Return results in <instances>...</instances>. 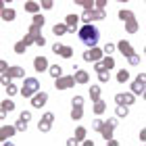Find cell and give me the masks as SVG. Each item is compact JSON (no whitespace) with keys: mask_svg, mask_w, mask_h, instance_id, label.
Returning <instances> with one entry per match:
<instances>
[{"mask_svg":"<svg viewBox=\"0 0 146 146\" xmlns=\"http://www.w3.org/2000/svg\"><path fill=\"white\" fill-rule=\"evenodd\" d=\"M98 38H100V34H98V29L94 27V25H84L82 29H79V40L86 44V46H90V48H96V44H98Z\"/></svg>","mask_w":146,"mask_h":146,"instance_id":"obj_1","label":"cell"},{"mask_svg":"<svg viewBox=\"0 0 146 146\" xmlns=\"http://www.w3.org/2000/svg\"><path fill=\"white\" fill-rule=\"evenodd\" d=\"M44 17L42 15H36L34 17V23H31V27H29V31H27V36H25L21 42L25 44V46H29V44H36V40L40 38V29L44 27Z\"/></svg>","mask_w":146,"mask_h":146,"instance_id":"obj_2","label":"cell"},{"mask_svg":"<svg viewBox=\"0 0 146 146\" xmlns=\"http://www.w3.org/2000/svg\"><path fill=\"white\" fill-rule=\"evenodd\" d=\"M119 19L121 21H125V29L129 31V34H136L138 31V21H136V17H134V13L131 11H119Z\"/></svg>","mask_w":146,"mask_h":146,"instance_id":"obj_3","label":"cell"},{"mask_svg":"<svg viewBox=\"0 0 146 146\" xmlns=\"http://www.w3.org/2000/svg\"><path fill=\"white\" fill-rule=\"evenodd\" d=\"M117 48L121 50V52H123L125 56H127L129 65H140V56H138L136 52H134V48H131V46H129V42H127V40H121V42L117 44Z\"/></svg>","mask_w":146,"mask_h":146,"instance_id":"obj_4","label":"cell"},{"mask_svg":"<svg viewBox=\"0 0 146 146\" xmlns=\"http://www.w3.org/2000/svg\"><path fill=\"white\" fill-rule=\"evenodd\" d=\"M38 90H40V82H38L36 77H27V79H25V82H23L21 94H23V96H34V94H36Z\"/></svg>","mask_w":146,"mask_h":146,"instance_id":"obj_5","label":"cell"},{"mask_svg":"<svg viewBox=\"0 0 146 146\" xmlns=\"http://www.w3.org/2000/svg\"><path fill=\"white\" fill-rule=\"evenodd\" d=\"M82 19L86 21V25H88L90 21H94V19H104V9H98V6L94 4V9H90V11H84Z\"/></svg>","mask_w":146,"mask_h":146,"instance_id":"obj_6","label":"cell"},{"mask_svg":"<svg viewBox=\"0 0 146 146\" xmlns=\"http://www.w3.org/2000/svg\"><path fill=\"white\" fill-rule=\"evenodd\" d=\"M115 127H117V117H111V119H107V121H104L100 134H102V138H104L107 142L113 138V129H115Z\"/></svg>","mask_w":146,"mask_h":146,"instance_id":"obj_7","label":"cell"},{"mask_svg":"<svg viewBox=\"0 0 146 146\" xmlns=\"http://www.w3.org/2000/svg\"><path fill=\"white\" fill-rule=\"evenodd\" d=\"M23 73H25V69H23V67H9V71L2 73V84L6 86L13 77H23Z\"/></svg>","mask_w":146,"mask_h":146,"instance_id":"obj_8","label":"cell"},{"mask_svg":"<svg viewBox=\"0 0 146 146\" xmlns=\"http://www.w3.org/2000/svg\"><path fill=\"white\" fill-rule=\"evenodd\" d=\"M52 52H54V54H61L63 58H71L73 56V50L69 46H63V44H54L52 46Z\"/></svg>","mask_w":146,"mask_h":146,"instance_id":"obj_9","label":"cell"},{"mask_svg":"<svg viewBox=\"0 0 146 146\" xmlns=\"http://www.w3.org/2000/svg\"><path fill=\"white\" fill-rule=\"evenodd\" d=\"M144 86H146V77L144 75H138L136 77V82L131 84V92H134V94H144Z\"/></svg>","mask_w":146,"mask_h":146,"instance_id":"obj_10","label":"cell"},{"mask_svg":"<svg viewBox=\"0 0 146 146\" xmlns=\"http://www.w3.org/2000/svg\"><path fill=\"white\" fill-rule=\"evenodd\" d=\"M100 56H102V50H100V48H90V50L84 52V61H88V63H90V61L96 63Z\"/></svg>","mask_w":146,"mask_h":146,"instance_id":"obj_11","label":"cell"},{"mask_svg":"<svg viewBox=\"0 0 146 146\" xmlns=\"http://www.w3.org/2000/svg\"><path fill=\"white\" fill-rule=\"evenodd\" d=\"M52 119H54V117H52V113H46V115L42 117V121L38 123V129H40V131H50V127H52Z\"/></svg>","mask_w":146,"mask_h":146,"instance_id":"obj_12","label":"cell"},{"mask_svg":"<svg viewBox=\"0 0 146 146\" xmlns=\"http://www.w3.org/2000/svg\"><path fill=\"white\" fill-rule=\"evenodd\" d=\"M73 84H75V77H58L56 79V90H67V88H73Z\"/></svg>","mask_w":146,"mask_h":146,"instance_id":"obj_13","label":"cell"},{"mask_svg":"<svg viewBox=\"0 0 146 146\" xmlns=\"http://www.w3.org/2000/svg\"><path fill=\"white\" fill-rule=\"evenodd\" d=\"M29 119H31V115H29L27 111H25V113H21V117H19V121H17V125H15V127H17V131H25V129H27Z\"/></svg>","mask_w":146,"mask_h":146,"instance_id":"obj_14","label":"cell"},{"mask_svg":"<svg viewBox=\"0 0 146 146\" xmlns=\"http://www.w3.org/2000/svg\"><path fill=\"white\" fill-rule=\"evenodd\" d=\"M94 71L98 73V79H100V82H109V77H111V75H109V69L104 67L102 63H96V65H94Z\"/></svg>","mask_w":146,"mask_h":146,"instance_id":"obj_15","label":"cell"},{"mask_svg":"<svg viewBox=\"0 0 146 146\" xmlns=\"http://www.w3.org/2000/svg\"><path fill=\"white\" fill-rule=\"evenodd\" d=\"M115 102L129 107V104H134V94H115Z\"/></svg>","mask_w":146,"mask_h":146,"instance_id":"obj_16","label":"cell"},{"mask_svg":"<svg viewBox=\"0 0 146 146\" xmlns=\"http://www.w3.org/2000/svg\"><path fill=\"white\" fill-rule=\"evenodd\" d=\"M34 69L38 73H42L44 69H48V61H46V56H36L34 58Z\"/></svg>","mask_w":146,"mask_h":146,"instance_id":"obj_17","label":"cell"},{"mask_svg":"<svg viewBox=\"0 0 146 146\" xmlns=\"http://www.w3.org/2000/svg\"><path fill=\"white\" fill-rule=\"evenodd\" d=\"M46 96L44 92H40V94H36L34 98H31V107H36V109H40V107H44V102H46Z\"/></svg>","mask_w":146,"mask_h":146,"instance_id":"obj_18","label":"cell"},{"mask_svg":"<svg viewBox=\"0 0 146 146\" xmlns=\"http://www.w3.org/2000/svg\"><path fill=\"white\" fill-rule=\"evenodd\" d=\"M15 131H17V127H13V125H2V127H0V136H2V140H6V138H11Z\"/></svg>","mask_w":146,"mask_h":146,"instance_id":"obj_19","label":"cell"},{"mask_svg":"<svg viewBox=\"0 0 146 146\" xmlns=\"http://www.w3.org/2000/svg\"><path fill=\"white\" fill-rule=\"evenodd\" d=\"M0 107H2L0 111H2V117H4L6 113H11L13 109H15V102H13V100H2V104H0Z\"/></svg>","mask_w":146,"mask_h":146,"instance_id":"obj_20","label":"cell"},{"mask_svg":"<svg viewBox=\"0 0 146 146\" xmlns=\"http://www.w3.org/2000/svg\"><path fill=\"white\" fill-rule=\"evenodd\" d=\"M73 77H75V82H77V84H88V79H90V77H88V73H86V71H77V73H75Z\"/></svg>","mask_w":146,"mask_h":146,"instance_id":"obj_21","label":"cell"},{"mask_svg":"<svg viewBox=\"0 0 146 146\" xmlns=\"http://www.w3.org/2000/svg\"><path fill=\"white\" fill-rule=\"evenodd\" d=\"M48 71H50V75L54 77V79H58V77H63V69L58 67V65H52V67H48Z\"/></svg>","mask_w":146,"mask_h":146,"instance_id":"obj_22","label":"cell"},{"mask_svg":"<svg viewBox=\"0 0 146 146\" xmlns=\"http://www.w3.org/2000/svg\"><path fill=\"white\" fill-rule=\"evenodd\" d=\"M2 19H4V21H13V19H15V11L4 6V9H2Z\"/></svg>","mask_w":146,"mask_h":146,"instance_id":"obj_23","label":"cell"},{"mask_svg":"<svg viewBox=\"0 0 146 146\" xmlns=\"http://www.w3.org/2000/svg\"><path fill=\"white\" fill-rule=\"evenodd\" d=\"M90 98H92L94 102L100 98V86H92V88H90Z\"/></svg>","mask_w":146,"mask_h":146,"instance_id":"obj_24","label":"cell"},{"mask_svg":"<svg viewBox=\"0 0 146 146\" xmlns=\"http://www.w3.org/2000/svg\"><path fill=\"white\" fill-rule=\"evenodd\" d=\"M104 109H107V104H104L100 98H98V100L94 102V113H96V115H100V113H104Z\"/></svg>","mask_w":146,"mask_h":146,"instance_id":"obj_25","label":"cell"},{"mask_svg":"<svg viewBox=\"0 0 146 146\" xmlns=\"http://www.w3.org/2000/svg\"><path fill=\"white\" fill-rule=\"evenodd\" d=\"M84 138H86V127H77V129H75V144L82 142Z\"/></svg>","mask_w":146,"mask_h":146,"instance_id":"obj_26","label":"cell"},{"mask_svg":"<svg viewBox=\"0 0 146 146\" xmlns=\"http://www.w3.org/2000/svg\"><path fill=\"white\" fill-rule=\"evenodd\" d=\"M127 79H129V73H127V71H125V69H121V71H119V73H117V82H119V84H123V82H127Z\"/></svg>","mask_w":146,"mask_h":146,"instance_id":"obj_27","label":"cell"},{"mask_svg":"<svg viewBox=\"0 0 146 146\" xmlns=\"http://www.w3.org/2000/svg\"><path fill=\"white\" fill-rule=\"evenodd\" d=\"M82 115H84V109H82V107H73V111H71V117L75 119V121H77V119H82Z\"/></svg>","mask_w":146,"mask_h":146,"instance_id":"obj_28","label":"cell"},{"mask_svg":"<svg viewBox=\"0 0 146 146\" xmlns=\"http://www.w3.org/2000/svg\"><path fill=\"white\" fill-rule=\"evenodd\" d=\"M54 36H63V34H67V25H54Z\"/></svg>","mask_w":146,"mask_h":146,"instance_id":"obj_29","label":"cell"},{"mask_svg":"<svg viewBox=\"0 0 146 146\" xmlns=\"http://www.w3.org/2000/svg\"><path fill=\"white\" fill-rule=\"evenodd\" d=\"M38 9H40V6L36 2H25V11H27V13H38Z\"/></svg>","mask_w":146,"mask_h":146,"instance_id":"obj_30","label":"cell"},{"mask_svg":"<svg viewBox=\"0 0 146 146\" xmlns=\"http://www.w3.org/2000/svg\"><path fill=\"white\" fill-rule=\"evenodd\" d=\"M65 21H67V25H77L79 17H77V15H67V19H65Z\"/></svg>","mask_w":146,"mask_h":146,"instance_id":"obj_31","label":"cell"},{"mask_svg":"<svg viewBox=\"0 0 146 146\" xmlns=\"http://www.w3.org/2000/svg\"><path fill=\"white\" fill-rule=\"evenodd\" d=\"M6 92H9V94L13 96V94H17V92H19V88H17L15 84H11V82H9V84H6Z\"/></svg>","mask_w":146,"mask_h":146,"instance_id":"obj_32","label":"cell"},{"mask_svg":"<svg viewBox=\"0 0 146 146\" xmlns=\"http://www.w3.org/2000/svg\"><path fill=\"white\" fill-rule=\"evenodd\" d=\"M127 115V107H123V104H117V117H125Z\"/></svg>","mask_w":146,"mask_h":146,"instance_id":"obj_33","label":"cell"},{"mask_svg":"<svg viewBox=\"0 0 146 146\" xmlns=\"http://www.w3.org/2000/svg\"><path fill=\"white\" fill-rule=\"evenodd\" d=\"M25 48H27V46H25L23 42H17V44H15V52H17V54H23Z\"/></svg>","mask_w":146,"mask_h":146,"instance_id":"obj_34","label":"cell"},{"mask_svg":"<svg viewBox=\"0 0 146 146\" xmlns=\"http://www.w3.org/2000/svg\"><path fill=\"white\" fill-rule=\"evenodd\" d=\"M102 125H104V121H100V119H94V121H92V127H94L96 131H100Z\"/></svg>","mask_w":146,"mask_h":146,"instance_id":"obj_35","label":"cell"},{"mask_svg":"<svg viewBox=\"0 0 146 146\" xmlns=\"http://www.w3.org/2000/svg\"><path fill=\"white\" fill-rule=\"evenodd\" d=\"M104 67H107V69H113V65H115V61H113V56H104Z\"/></svg>","mask_w":146,"mask_h":146,"instance_id":"obj_36","label":"cell"},{"mask_svg":"<svg viewBox=\"0 0 146 146\" xmlns=\"http://www.w3.org/2000/svg\"><path fill=\"white\" fill-rule=\"evenodd\" d=\"M73 107H84V98L82 96H75V98H73Z\"/></svg>","mask_w":146,"mask_h":146,"instance_id":"obj_37","label":"cell"},{"mask_svg":"<svg viewBox=\"0 0 146 146\" xmlns=\"http://www.w3.org/2000/svg\"><path fill=\"white\" fill-rule=\"evenodd\" d=\"M113 50H115V46H113V44H107V46H104V52H107V54H111Z\"/></svg>","mask_w":146,"mask_h":146,"instance_id":"obj_38","label":"cell"},{"mask_svg":"<svg viewBox=\"0 0 146 146\" xmlns=\"http://www.w3.org/2000/svg\"><path fill=\"white\" fill-rule=\"evenodd\" d=\"M42 6H44V9H52V0H44Z\"/></svg>","mask_w":146,"mask_h":146,"instance_id":"obj_39","label":"cell"},{"mask_svg":"<svg viewBox=\"0 0 146 146\" xmlns=\"http://www.w3.org/2000/svg\"><path fill=\"white\" fill-rule=\"evenodd\" d=\"M67 31H69V34H75V31H77V25H67Z\"/></svg>","mask_w":146,"mask_h":146,"instance_id":"obj_40","label":"cell"},{"mask_svg":"<svg viewBox=\"0 0 146 146\" xmlns=\"http://www.w3.org/2000/svg\"><path fill=\"white\" fill-rule=\"evenodd\" d=\"M36 44H38V46H44V44H46V40H44V36H40V38L36 40Z\"/></svg>","mask_w":146,"mask_h":146,"instance_id":"obj_41","label":"cell"},{"mask_svg":"<svg viewBox=\"0 0 146 146\" xmlns=\"http://www.w3.org/2000/svg\"><path fill=\"white\" fill-rule=\"evenodd\" d=\"M0 71H2V73L9 71V67H6V63H4V61H0Z\"/></svg>","mask_w":146,"mask_h":146,"instance_id":"obj_42","label":"cell"},{"mask_svg":"<svg viewBox=\"0 0 146 146\" xmlns=\"http://www.w3.org/2000/svg\"><path fill=\"white\" fill-rule=\"evenodd\" d=\"M140 140H142V142L146 140V129H142V131H140Z\"/></svg>","mask_w":146,"mask_h":146,"instance_id":"obj_43","label":"cell"}]
</instances>
